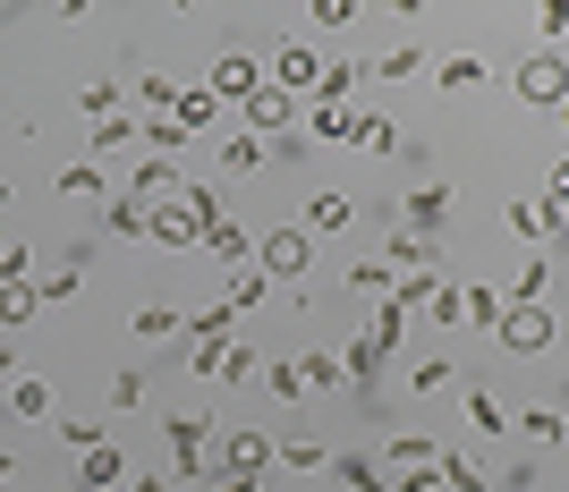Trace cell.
Masks as SVG:
<instances>
[{"instance_id":"6da1fadb","label":"cell","mask_w":569,"mask_h":492,"mask_svg":"<svg viewBox=\"0 0 569 492\" xmlns=\"http://www.w3.org/2000/svg\"><path fill=\"white\" fill-rule=\"evenodd\" d=\"M263 468H272V433L221 424V433H213V459H204V484H213V475H238V484H263Z\"/></svg>"},{"instance_id":"7a4b0ae2","label":"cell","mask_w":569,"mask_h":492,"mask_svg":"<svg viewBox=\"0 0 569 492\" xmlns=\"http://www.w3.org/2000/svg\"><path fill=\"white\" fill-rule=\"evenodd\" d=\"M213 433H221V416H162V442H170V475H179V484H204V459H213Z\"/></svg>"},{"instance_id":"3957f363","label":"cell","mask_w":569,"mask_h":492,"mask_svg":"<svg viewBox=\"0 0 569 492\" xmlns=\"http://www.w3.org/2000/svg\"><path fill=\"white\" fill-rule=\"evenodd\" d=\"M493 349H501V357H545V349H552V305H501Z\"/></svg>"},{"instance_id":"277c9868","label":"cell","mask_w":569,"mask_h":492,"mask_svg":"<svg viewBox=\"0 0 569 492\" xmlns=\"http://www.w3.org/2000/svg\"><path fill=\"white\" fill-rule=\"evenodd\" d=\"M510 94H519L527 111H561V94H569L561 86V51H527L519 69H510Z\"/></svg>"},{"instance_id":"5b68a950","label":"cell","mask_w":569,"mask_h":492,"mask_svg":"<svg viewBox=\"0 0 569 492\" xmlns=\"http://www.w3.org/2000/svg\"><path fill=\"white\" fill-rule=\"evenodd\" d=\"M256 263H263V281H307V263H315V238L289 221V230H263L256 238Z\"/></svg>"},{"instance_id":"8992f818","label":"cell","mask_w":569,"mask_h":492,"mask_svg":"<svg viewBox=\"0 0 569 492\" xmlns=\"http://www.w3.org/2000/svg\"><path fill=\"white\" fill-rule=\"evenodd\" d=\"M238 119H247V137L281 144V137H298V94H281V86H256V94L238 102Z\"/></svg>"},{"instance_id":"52a82bcc","label":"cell","mask_w":569,"mask_h":492,"mask_svg":"<svg viewBox=\"0 0 569 492\" xmlns=\"http://www.w3.org/2000/svg\"><path fill=\"white\" fill-rule=\"evenodd\" d=\"M144 238H153V247H170V255H196V247H204V221L188 212V195H170V204L144 212Z\"/></svg>"},{"instance_id":"ba28073f","label":"cell","mask_w":569,"mask_h":492,"mask_svg":"<svg viewBox=\"0 0 569 492\" xmlns=\"http://www.w3.org/2000/svg\"><path fill=\"white\" fill-rule=\"evenodd\" d=\"M433 247H442V238L391 230V247H382V272H391V281H433Z\"/></svg>"},{"instance_id":"9c48e42d","label":"cell","mask_w":569,"mask_h":492,"mask_svg":"<svg viewBox=\"0 0 569 492\" xmlns=\"http://www.w3.org/2000/svg\"><path fill=\"white\" fill-rule=\"evenodd\" d=\"M179 188H188V170H179V162H137V170H128V204H137V212L170 204Z\"/></svg>"},{"instance_id":"30bf717a","label":"cell","mask_w":569,"mask_h":492,"mask_svg":"<svg viewBox=\"0 0 569 492\" xmlns=\"http://www.w3.org/2000/svg\"><path fill=\"white\" fill-rule=\"evenodd\" d=\"M442 221H451V188H442V179L408 188V204H400V230H417V238H442Z\"/></svg>"},{"instance_id":"8fae6325","label":"cell","mask_w":569,"mask_h":492,"mask_svg":"<svg viewBox=\"0 0 569 492\" xmlns=\"http://www.w3.org/2000/svg\"><path fill=\"white\" fill-rule=\"evenodd\" d=\"M119 484H128V450H119V442L77 450V492H119Z\"/></svg>"},{"instance_id":"7c38bea8","label":"cell","mask_w":569,"mask_h":492,"mask_svg":"<svg viewBox=\"0 0 569 492\" xmlns=\"http://www.w3.org/2000/svg\"><path fill=\"white\" fill-rule=\"evenodd\" d=\"M433 459H442V442H426V433H391L382 475H391V484H408V475H433Z\"/></svg>"},{"instance_id":"4fadbf2b","label":"cell","mask_w":569,"mask_h":492,"mask_svg":"<svg viewBox=\"0 0 569 492\" xmlns=\"http://www.w3.org/2000/svg\"><path fill=\"white\" fill-rule=\"evenodd\" d=\"M256 86H263V69L247 60V51H221V60H213V77H204V94H213V102H247Z\"/></svg>"},{"instance_id":"5bb4252c","label":"cell","mask_w":569,"mask_h":492,"mask_svg":"<svg viewBox=\"0 0 569 492\" xmlns=\"http://www.w3.org/2000/svg\"><path fill=\"white\" fill-rule=\"evenodd\" d=\"M51 188H60V195H69V204H111V170H102V162H86V153H77V162H60V179H51Z\"/></svg>"},{"instance_id":"9a60e30c","label":"cell","mask_w":569,"mask_h":492,"mask_svg":"<svg viewBox=\"0 0 569 492\" xmlns=\"http://www.w3.org/2000/svg\"><path fill=\"white\" fill-rule=\"evenodd\" d=\"M349 221H357V195H340V188L307 195V212H298V230H307V238H340Z\"/></svg>"},{"instance_id":"2e32d148","label":"cell","mask_w":569,"mask_h":492,"mask_svg":"<svg viewBox=\"0 0 569 492\" xmlns=\"http://www.w3.org/2000/svg\"><path fill=\"white\" fill-rule=\"evenodd\" d=\"M137 153V119L119 111V119H94V137H86V162H102V170H119Z\"/></svg>"},{"instance_id":"e0dca14e","label":"cell","mask_w":569,"mask_h":492,"mask_svg":"<svg viewBox=\"0 0 569 492\" xmlns=\"http://www.w3.org/2000/svg\"><path fill=\"white\" fill-rule=\"evenodd\" d=\"M349 128H357L349 102H307V111H298V137L307 144H349Z\"/></svg>"},{"instance_id":"ac0fdd59","label":"cell","mask_w":569,"mask_h":492,"mask_svg":"<svg viewBox=\"0 0 569 492\" xmlns=\"http://www.w3.org/2000/svg\"><path fill=\"white\" fill-rule=\"evenodd\" d=\"M272 298V281H263V263L247 255V263H230V289H221V305H230L238 323H247V314H256V305Z\"/></svg>"},{"instance_id":"d6986e66","label":"cell","mask_w":569,"mask_h":492,"mask_svg":"<svg viewBox=\"0 0 569 492\" xmlns=\"http://www.w3.org/2000/svg\"><path fill=\"white\" fill-rule=\"evenodd\" d=\"M170 119H179L188 137H213V128H221V102L204 94V86H179V102H170Z\"/></svg>"},{"instance_id":"ffe728a7","label":"cell","mask_w":569,"mask_h":492,"mask_svg":"<svg viewBox=\"0 0 569 492\" xmlns=\"http://www.w3.org/2000/svg\"><path fill=\"white\" fill-rule=\"evenodd\" d=\"M433 484L442 492H485L493 475H485V459H468V450H442V459H433Z\"/></svg>"},{"instance_id":"44dd1931","label":"cell","mask_w":569,"mask_h":492,"mask_svg":"<svg viewBox=\"0 0 569 492\" xmlns=\"http://www.w3.org/2000/svg\"><path fill=\"white\" fill-rule=\"evenodd\" d=\"M332 475H340L349 492H400L391 475H382V459H366V450H340V459H332Z\"/></svg>"},{"instance_id":"7402d4cb","label":"cell","mask_w":569,"mask_h":492,"mask_svg":"<svg viewBox=\"0 0 569 492\" xmlns=\"http://www.w3.org/2000/svg\"><path fill=\"white\" fill-rule=\"evenodd\" d=\"M315 77H323V60H315L307 43H289V51H272V86H281V94H298V86H315Z\"/></svg>"},{"instance_id":"603a6c76","label":"cell","mask_w":569,"mask_h":492,"mask_svg":"<svg viewBox=\"0 0 569 492\" xmlns=\"http://www.w3.org/2000/svg\"><path fill=\"white\" fill-rule=\"evenodd\" d=\"M204 255H221V263H247V255H256V230H247V221H230V212H221L213 230H204Z\"/></svg>"},{"instance_id":"cb8c5ba5","label":"cell","mask_w":569,"mask_h":492,"mask_svg":"<svg viewBox=\"0 0 569 492\" xmlns=\"http://www.w3.org/2000/svg\"><path fill=\"white\" fill-rule=\"evenodd\" d=\"M51 408H60V399H51V382H43V374H18V382H9V416H26V424H43Z\"/></svg>"},{"instance_id":"d4e9b609","label":"cell","mask_w":569,"mask_h":492,"mask_svg":"<svg viewBox=\"0 0 569 492\" xmlns=\"http://www.w3.org/2000/svg\"><path fill=\"white\" fill-rule=\"evenodd\" d=\"M213 382H230V391H247V382H263V357L247 349V340H230V349L213 357Z\"/></svg>"},{"instance_id":"484cf974","label":"cell","mask_w":569,"mask_h":492,"mask_svg":"<svg viewBox=\"0 0 569 492\" xmlns=\"http://www.w3.org/2000/svg\"><path fill=\"white\" fill-rule=\"evenodd\" d=\"M263 162H272V144H263V137H247V128H238V137H221V170H238V179H256Z\"/></svg>"},{"instance_id":"4316f807","label":"cell","mask_w":569,"mask_h":492,"mask_svg":"<svg viewBox=\"0 0 569 492\" xmlns=\"http://www.w3.org/2000/svg\"><path fill=\"white\" fill-rule=\"evenodd\" d=\"M501 298H510V305H545V298H552V263H545V255H527V263H519V281L501 289Z\"/></svg>"},{"instance_id":"83f0119b","label":"cell","mask_w":569,"mask_h":492,"mask_svg":"<svg viewBox=\"0 0 569 492\" xmlns=\"http://www.w3.org/2000/svg\"><path fill=\"white\" fill-rule=\"evenodd\" d=\"M137 144H153V162H179V153H188V128H179V119H144V128H137Z\"/></svg>"},{"instance_id":"f1b7e54d","label":"cell","mask_w":569,"mask_h":492,"mask_svg":"<svg viewBox=\"0 0 569 492\" xmlns=\"http://www.w3.org/2000/svg\"><path fill=\"white\" fill-rule=\"evenodd\" d=\"M298 374H307V399H315V391H349V374H340L332 349H307V357H298Z\"/></svg>"},{"instance_id":"f546056e","label":"cell","mask_w":569,"mask_h":492,"mask_svg":"<svg viewBox=\"0 0 569 492\" xmlns=\"http://www.w3.org/2000/svg\"><path fill=\"white\" fill-rule=\"evenodd\" d=\"M179 331H188V314H179V305H137V340H179Z\"/></svg>"},{"instance_id":"4dcf8cb0","label":"cell","mask_w":569,"mask_h":492,"mask_svg":"<svg viewBox=\"0 0 569 492\" xmlns=\"http://www.w3.org/2000/svg\"><path fill=\"white\" fill-rule=\"evenodd\" d=\"M433 77H442V94H476V86H485V60H476V51H451Z\"/></svg>"},{"instance_id":"1f68e13d","label":"cell","mask_w":569,"mask_h":492,"mask_svg":"<svg viewBox=\"0 0 569 492\" xmlns=\"http://www.w3.org/2000/svg\"><path fill=\"white\" fill-rule=\"evenodd\" d=\"M366 340H375L382 357H400V340H408V305L382 298V305H375V331H366Z\"/></svg>"},{"instance_id":"d6a6232c","label":"cell","mask_w":569,"mask_h":492,"mask_svg":"<svg viewBox=\"0 0 569 492\" xmlns=\"http://www.w3.org/2000/svg\"><path fill=\"white\" fill-rule=\"evenodd\" d=\"M272 468H289V475H323L332 459H323V442H272Z\"/></svg>"},{"instance_id":"836d02e7","label":"cell","mask_w":569,"mask_h":492,"mask_svg":"<svg viewBox=\"0 0 569 492\" xmlns=\"http://www.w3.org/2000/svg\"><path fill=\"white\" fill-rule=\"evenodd\" d=\"M77 111H86V119H119V111H128V94H119L111 77H94V86H77Z\"/></svg>"},{"instance_id":"e575fe53","label":"cell","mask_w":569,"mask_h":492,"mask_svg":"<svg viewBox=\"0 0 569 492\" xmlns=\"http://www.w3.org/2000/svg\"><path fill=\"white\" fill-rule=\"evenodd\" d=\"M77 272H86V255H69L60 272H34V281H26V289H34V305H60V298L77 289Z\"/></svg>"},{"instance_id":"d590c367","label":"cell","mask_w":569,"mask_h":492,"mask_svg":"<svg viewBox=\"0 0 569 492\" xmlns=\"http://www.w3.org/2000/svg\"><path fill=\"white\" fill-rule=\"evenodd\" d=\"M451 382H459V365H451V357H426V365L408 374V391H417V399H442Z\"/></svg>"},{"instance_id":"8d00e7d4","label":"cell","mask_w":569,"mask_h":492,"mask_svg":"<svg viewBox=\"0 0 569 492\" xmlns=\"http://www.w3.org/2000/svg\"><path fill=\"white\" fill-rule=\"evenodd\" d=\"M170 102H179V77H137V111L144 119H170Z\"/></svg>"},{"instance_id":"74e56055","label":"cell","mask_w":569,"mask_h":492,"mask_svg":"<svg viewBox=\"0 0 569 492\" xmlns=\"http://www.w3.org/2000/svg\"><path fill=\"white\" fill-rule=\"evenodd\" d=\"M391 289H400V281L382 272V255H375V263H357V272H349V298H366V305H382Z\"/></svg>"},{"instance_id":"f35d334b","label":"cell","mask_w":569,"mask_h":492,"mask_svg":"<svg viewBox=\"0 0 569 492\" xmlns=\"http://www.w3.org/2000/svg\"><path fill=\"white\" fill-rule=\"evenodd\" d=\"M357 77H366L357 60H332V69L315 77V102H349V94H357Z\"/></svg>"},{"instance_id":"ab89813d","label":"cell","mask_w":569,"mask_h":492,"mask_svg":"<svg viewBox=\"0 0 569 492\" xmlns=\"http://www.w3.org/2000/svg\"><path fill=\"white\" fill-rule=\"evenodd\" d=\"M510 433H527V442H545V450H561V408H527Z\"/></svg>"},{"instance_id":"60d3db41","label":"cell","mask_w":569,"mask_h":492,"mask_svg":"<svg viewBox=\"0 0 569 492\" xmlns=\"http://www.w3.org/2000/svg\"><path fill=\"white\" fill-rule=\"evenodd\" d=\"M263 382H272V399H307V374H298V357H263Z\"/></svg>"},{"instance_id":"b9f144b4","label":"cell","mask_w":569,"mask_h":492,"mask_svg":"<svg viewBox=\"0 0 569 492\" xmlns=\"http://www.w3.org/2000/svg\"><path fill=\"white\" fill-rule=\"evenodd\" d=\"M102 230H111V238H128V247H137V238H144V212L128 204V195H111V204H102Z\"/></svg>"},{"instance_id":"7bdbcfd3","label":"cell","mask_w":569,"mask_h":492,"mask_svg":"<svg viewBox=\"0 0 569 492\" xmlns=\"http://www.w3.org/2000/svg\"><path fill=\"white\" fill-rule=\"evenodd\" d=\"M468 433H510V416H501L493 391H468Z\"/></svg>"},{"instance_id":"ee69618b","label":"cell","mask_w":569,"mask_h":492,"mask_svg":"<svg viewBox=\"0 0 569 492\" xmlns=\"http://www.w3.org/2000/svg\"><path fill=\"white\" fill-rule=\"evenodd\" d=\"M349 144H357V153H391V144H400V128H391V119H357Z\"/></svg>"},{"instance_id":"f6af8a7d","label":"cell","mask_w":569,"mask_h":492,"mask_svg":"<svg viewBox=\"0 0 569 492\" xmlns=\"http://www.w3.org/2000/svg\"><path fill=\"white\" fill-rule=\"evenodd\" d=\"M111 408H119V416H137V408H144V374H137V365H119V374H111Z\"/></svg>"},{"instance_id":"bcb514c9","label":"cell","mask_w":569,"mask_h":492,"mask_svg":"<svg viewBox=\"0 0 569 492\" xmlns=\"http://www.w3.org/2000/svg\"><path fill=\"white\" fill-rule=\"evenodd\" d=\"M34 314H43V305H34V289H0V323H9V331H18V323H34Z\"/></svg>"},{"instance_id":"7dc6e473","label":"cell","mask_w":569,"mask_h":492,"mask_svg":"<svg viewBox=\"0 0 569 492\" xmlns=\"http://www.w3.org/2000/svg\"><path fill=\"white\" fill-rule=\"evenodd\" d=\"M375 77H382V86H400V77H417V43H391V51L375 60Z\"/></svg>"},{"instance_id":"c3c4849f","label":"cell","mask_w":569,"mask_h":492,"mask_svg":"<svg viewBox=\"0 0 569 492\" xmlns=\"http://www.w3.org/2000/svg\"><path fill=\"white\" fill-rule=\"evenodd\" d=\"M375 365H382V349H375V340H349V349H340V374H349V382H366Z\"/></svg>"},{"instance_id":"681fc988","label":"cell","mask_w":569,"mask_h":492,"mask_svg":"<svg viewBox=\"0 0 569 492\" xmlns=\"http://www.w3.org/2000/svg\"><path fill=\"white\" fill-rule=\"evenodd\" d=\"M60 442H69V450H94V442H111V433H102V416H60Z\"/></svg>"},{"instance_id":"f907efd6","label":"cell","mask_w":569,"mask_h":492,"mask_svg":"<svg viewBox=\"0 0 569 492\" xmlns=\"http://www.w3.org/2000/svg\"><path fill=\"white\" fill-rule=\"evenodd\" d=\"M426 314H433L442 331H459V289H451V281H433V289H426Z\"/></svg>"},{"instance_id":"816d5d0a","label":"cell","mask_w":569,"mask_h":492,"mask_svg":"<svg viewBox=\"0 0 569 492\" xmlns=\"http://www.w3.org/2000/svg\"><path fill=\"white\" fill-rule=\"evenodd\" d=\"M501 221H510V230H519V238H527V247H536V238H552V230H545V212L527 204V195H519V204H510V212H501Z\"/></svg>"},{"instance_id":"f5cc1de1","label":"cell","mask_w":569,"mask_h":492,"mask_svg":"<svg viewBox=\"0 0 569 492\" xmlns=\"http://www.w3.org/2000/svg\"><path fill=\"white\" fill-rule=\"evenodd\" d=\"M18 281H34V255H26V247H0V289H18Z\"/></svg>"},{"instance_id":"db71d44e","label":"cell","mask_w":569,"mask_h":492,"mask_svg":"<svg viewBox=\"0 0 569 492\" xmlns=\"http://www.w3.org/2000/svg\"><path fill=\"white\" fill-rule=\"evenodd\" d=\"M315 26H357V0H307Z\"/></svg>"},{"instance_id":"11a10c76","label":"cell","mask_w":569,"mask_h":492,"mask_svg":"<svg viewBox=\"0 0 569 492\" xmlns=\"http://www.w3.org/2000/svg\"><path fill=\"white\" fill-rule=\"evenodd\" d=\"M128 492H188V484H179L170 468H137V475H128Z\"/></svg>"},{"instance_id":"9f6ffc18","label":"cell","mask_w":569,"mask_h":492,"mask_svg":"<svg viewBox=\"0 0 569 492\" xmlns=\"http://www.w3.org/2000/svg\"><path fill=\"white\" fill-rule=\"evenodd\" d=\"M0 382H18V349L9 340H0Z\"/></svg>"},{"instance_id":"6f0895ef","label":"cell","mask_w":569,"mask_h":492,"mask_svg":"<svg viewBox=\"0 0 569 492\" xmlns=\"http://www.w3.org/2000/svg\"><path fill=\"white\" fill-rule=\"evenodd\" d=\"M204 492H256V484H238V475H213V484H204Z\"/></svg>"},{"instance_id":"680465c9","label":"cell","mask_w":569,"mask_h":492,"mask_svg":"<svg viewBox=\"0 0 569 492\" xmlns=\"http://www.w3.org/2000/svg\"><path fill=\"white\" fill-rule=\"evenodd\" d=\"M9 475H18V459H9V450H0V484H9Z\"/></svg>"},{"instance_id":"91938a15","label":"cell","mask_w":569,"mask_h":492,"mask_svg":"<svg viewBox=\"0 0 569 492\" xmlns=\"http://www.w3.org/2000/svg\"><path fill=\"white\" fill-rule=\"evenodd\" d=\"M0 212H9V188H0Z\"/></svg>"}]
</instances>
